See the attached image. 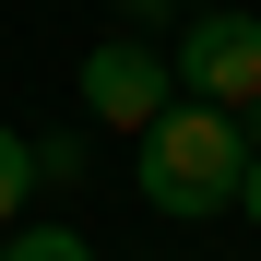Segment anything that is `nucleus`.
Wrapping results in <instances>:
<instances>
[{"instance_id":"f257e3e1","label":"nucleus","mask_w":261,"mask_h":261,"mask_svg":"<svg viewBox=\"0 0 261 261\" xmlns=\"http://www.w3.org/2000/svg\"><path fill=\"white\" fill-rule=\"evenodd\" d=\"M238 178H249L238 107L166 95V119L130 130V190H143V214H166V226H214V214H238Z\"/></svg>"},{"instance_id":"f03ea898","label":"nucleus","mask_w":261,"mask_h":261,"mask_svg":"<svg viewBox=\"0 0 261 261\" xmlns=\"http://www.w3.org/2000/svg\"><path fill=\"white\" fill-rule=\"evenodd\" d=\"M166 71H178V95H202V107H249L261 95V12L202 0L178 24V48H166Z\"/></svg>"},{"instance_id":"7ed1b4c3","label":"nucleus","mask_w":261,"mask_h":261,"mask_svg":"<svg viewBox=\"0 0 261 261\" xmlns=\"http://www.w3.org/2000/svg\"><path fill=\"white\" fill-rule=\"evenodd\" d=\"M83 119L95 130H143L166 119V95H178V71H166V48H143V36H107V48H83Z\"/></svg>"},{"instance_id":"20e7f679","label":"nucleus","mask_w":261,"mask_h":261,"mask_svg":"<svg viewBox=\"0 0 261 261\" xmlns=\"http://www.w3.org/2000/svg\"><path fill=\"white\" fill-rule=\"evenodd\" d=\"M24 202H36V143H24L12 119H0V226H12Z\"/></svg>"},{"instance_id":"39448f33","label":"nucleus","mask_w":261,"mask_h":261,"mask_svg":"<svg viewBox=\"0 0 261 261\" xmlns=\"http://www.w3.org/2000/svg\"><path fill=\"white\" fill-rule=\"evenodd\" d=\"M0 261H95L71 226H0Z\"/></svg>"},{"instance_id":"423d86ee","label":"nucleus","mask_w":261,"mask_h":261,"mask_svg":"<svg viewBox=\"0 0 261 261\" xmlns=\"http://www.w3.org/2000/svg\"><path fill=\"white\" fill-rule=\"evenodd\" d=\"M190 0H119V24H178Z\"/></svg>"},{"instance_id":"0eeeda50","label":"nucleus","mask_w":261,"mask_h":261,"mask_svg":"<svg viewBox=\"0 0 261 261\" xmlns=\"http://www.w3.org/2000/svg\"><path fill=\"white\" fill-rule=\"evenodd\" d=\"M238 214H249V226H261V154H249V178H238Z\"/></svg>"},{"instance_id":"6e6552de","label":"nucleus","mask_w":261,"mask_h":261,"mask_svg":"<svg viewBox=\"0 0 261 261\" xmlns=\"http://www.w3.org/2000/svg\"><path fill=\"white\" fill-rule=\"evenodd\" d=\"M238 130H249V154H261V95H249V107H238Z\"/></svg>"},{"instance_id":"1a4fd4ad","label":"nucleus","mask_w":261,"mask_h":261,"mask_svg":"<svg viewBox=\"0 0 261 261\" xmlns=\"http://www.w3.org/2000/svg\"><path fill=\"white\" fill-rule=\"evenodd\" d=\"M190 12H202V0H190Z\"/></svg>"}]
</instances>
